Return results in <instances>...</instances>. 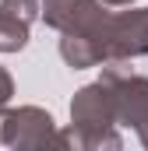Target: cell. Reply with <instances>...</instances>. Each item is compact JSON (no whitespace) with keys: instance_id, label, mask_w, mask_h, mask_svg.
<instances>
[{"instance_id":"7a4b0ae2","label":"cell","mask_w":148,"mask_h":151,"mask_svg":"<svg viewBox=\"0 0 148 151\" xmlns=\"http://www.w3.org/2000/svg\"><path fill=\"white\" fill-rule=\"evenodd\" d=\"M110 4H123V0H110Z\"/></svg>"},{"instance_id":"6da1fadb","label":"cell","mask_w":148,"mask_h":151,"mask_svg":"<svg viewBox=\"0 0 148 151\" xmlns=\"http://www.w3.org/2000/svg\"><path fill=\"white\" fill-rule=\"evenodd\" d=\"M18 11V0H4L0 4V49H18L25 46V25L32 14H14Z\"/></svg>"}]
</instances>
